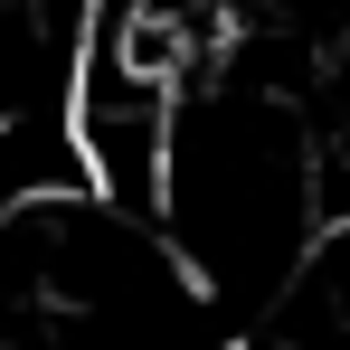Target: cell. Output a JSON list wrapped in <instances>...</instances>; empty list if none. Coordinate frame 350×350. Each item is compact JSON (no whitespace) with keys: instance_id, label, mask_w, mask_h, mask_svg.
<instances>
[{"instance_id":"6da1fadb","label":"cell","mask_w":350,"mask_h":350,"mask_svg":"<svg viewBox=\"0 0 350 350\" xmlns=\"http://www.w3.org/2000/svg\"><path fill=\"white\" fill-rule=\"evenodd\" d=\"M256 332L293 350H350V218L303 237V256L284 265V284L256 303Z\"/></svg>"}]
</instances>
